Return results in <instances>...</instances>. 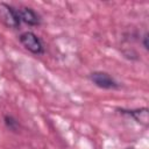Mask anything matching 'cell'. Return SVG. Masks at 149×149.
Listing matches in <instances>:
<instances>
[{
  "instance_id": "1",
  "label": "cell",
  "mask_w": 149,
  "mask_h": 149,
  "mask_svg": "<svg viewBox=\"0 0 149 149\" xmlns=\"http://www.w3.org/2000/svg\"><path fill=\"white\" fill-rule=\"evenodd\" d=\"M19 40H20V43L31 54L42 55L44 52V47L41 38L33 31H23L19 36Z\"/></svg>"
},
{
  "instance_id": "2",
  "label": "cell",
  "mask_w": 149,
  "mask_h": 149,
  "mask_svg": "<svg viewBox=\"0 0 149 149\" xmlns=\"http://www.w3.org/2000/svg\"><path fill=\"white\" fill-rule=\"evenodd\" d=\"M0 21L9 28H19L21 24L17 9L5 2H0Z\"/></svg>"
},
{
  "instance_id": "3",
  "label": "cell",
  "mask_w": 149,
  "mask_h": 149,
  "mask_svg": "<svg viewBox=\"0 0 149 149\" xmlns=\"http://www.w3.org/2000/svg\"><path fill=\"white\" fill-rule=\"evenodd\" d=\"M90 79L91 81L100 87V88H105V90H113V88H118L119 87V83L107 72L104 71H94L90 74Z\"/></svg>"
},
{
  "instance_id": "4",
  "label": "cell",
  "mask_w": 149,
  "mask_h": 149,
  "mask_svg": "<svg viewBox=\"0 0 149 149\" xmlns=\"http://www.w3.org/2000/svg\"><path fill=\"white\" fill-rule=\"evenodd\" d=\"M19 12V16L21 22H24L28 26H38L40 24V16L38 14L29 7H22L20 9H17Z\"/></svg>"
},
{
  "instance_id": "5",
  "label": "cell",
  "mask_w": 149,
  "mask_h": 149,
  "mask_svg": "<svg viewBox=\"0 0 149 149\" xmlns=\"http://www.w3.org/2000/svg\"><path fill=\"white\" fill-rule=\"evenodd\" d=\"M121 112L123 114H128L136 122H139L143 126H148V123H149V112H148L147 107L136 108V109H121Z\"/></svg>"
},
{
  "instance_id": "6",
  "label": "cell",
  "mask_w": 149,
  "mask_h": 149,
  "mask_svg": "<svg viewBox=\"0 0 149 149\" xmlns=\"http://www.w3.org/2000/svg\"><path fill=\"white\" fill-rule=\"evenodd\" d=\"M3 121H5L6 127H7L9 130H12V132H16V130L20 128L19 121H17L15 118H13L12 115H5Z\"/></svg>"
},
{
  "instance_id": "7",
  "label": "cell",
  "mask_w": 149,
  "mask_h": 149,
  "mask_svg": "<svg viewBox=\"0 0 149 149\" xmlns=\"http://www.w3.org/2000/svg\"><path fill=\"white\" fill-rule=\"evenodd\" d=\"M143 45L146 49H148V34H144L143 36Z\"/></svg>"
},
{
  "instance_id": "8",
  "label": "cell",
  "mask_w": 149,
  "mask_h": 149,
  "mask_svg": "<svg viewBox=\"0 0 149 149\" xmlns=\"http://www.w3.org/2000/svg\"><path fill=\"white\" fill-rule=\"evenodd\" d=\"M128 149H134V148H128Z\"/></svg>"
}]
</instances>
